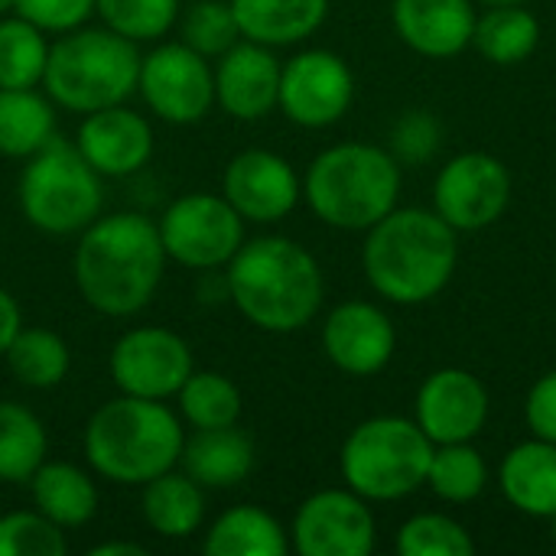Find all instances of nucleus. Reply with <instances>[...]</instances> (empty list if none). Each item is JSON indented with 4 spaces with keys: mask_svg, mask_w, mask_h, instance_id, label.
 Instances as JSON below:
<instances>
[{
    "mask_svg": "<svg viewBox=\"0 0 556 556\" xmlns=\"http://www.w3.org/2000/svg\"><path fill=\"white\" fill-rule=\"evenodd\" d=\"M179 417L150 397L121 394L101 404L85 427V456L114 485H147L182 456Z\"/></svg>",
    "mask_w": 556,
    "mask_h": 556,
    "instance_id": "4",
    "label": "nucleus"
},
{
    "mask_svg": "<svg viewBox=\"0 0 556 556\" xmlns=\"http://www.w3.org/2000/svg\"><path fill=\"white\" fill-rule=\"evenodd\" d=\"M241 39L231 3L225 0H199L182 16V42L202 52L205 59L225 55Z\"/></svg>",
    "mask_w": 556,
    "mask_h": 556,
    "instance_id": "36",
    "label": "nucleus"
},
{
    "mask_svg": "<svg viewBox=\"0 0 556 556\" xmlns=\"http://www.w3.org/2000/svg\"><path fill=\"white\" fill-rule=\"evenodd\" d=\"M482 3H489V7H508V3H525V0H482Z\"/></svg>",
    "mask_w": 556,
    "mask_h": 556,
    "instance_id": "43",
    "label": "nucleus"
},
{
    "mask_svg": "<svg viewBox=\"0 0 556 556\" xmlns=\"http://www.w3.org/2000/svg\"><path fill=\"white\" fill-rule=\"evenodd\" d=\"M293 547L303 556H368L375 551V515L352 489L316 492L293 518Z\"/></svg>",
    "mask_w": 556,
    "mask_h": 556,
    "instance_id": "14",
    "label": "nucleus"
},
{
    "mask_svg": "<svg viewBox=\"0 0 556 556\" xmlns=\"http://www.w3.org/2000/svg\"><path fill=\"white\" fill-rule=\"evenodd\" d=\"M433 443L417 420L375 417L358 424L339 456L345 485L365 502H397L427 485Z\"/></svg>",
    "mask_w": 556,
    "mask_h": 556,
    "instance_id": "7",
    "label": "nucleus"
},
{
    "mask_svg": "<svg viewBox=\"0 0 556 556\" xmlns=\"http://www.w3.org/2000/svg\"><path fill=\"white\" fill-rule=\"evenodd\" d=\"M401 163L371 143L323 150L303 179V195L319 222L342 231H368L397 208Z\"/></svg>",
    "mask_w": 556,
    "mask_h": 556,
    "instance_id": "5",
    "label": "nucleus"
},
{
    "mask_svg": "<svg viewBox=\"0 0 556 556\" xmlns=\"http://www.w3.org/2000/svg\"><path fill=\"white\" fill-rule=\"evenodd\" d=\"M440 147V124L427 111H410L394 127L397 163H424Z\"/></svg>",
    "mask_w": 556,
    "mask_h": 556,
    "instance_id": "39",
    "label": "nucleus"
},
{
    "mask_svg": "<svg viewBox=\"0 0 556 556\" xmlns=\"http://www.w3.org/2000/svg\"><path fill=\"white\" fill-rule=\"evenodd\" d=\"M143 521L160 538H192L205 521V492L195 479L163 472L143 485Z\"/></svg>",
    "mask_w": 556,
    "mask_h": 556,
    "instance_id": "25",
    "label": "nucleus"
},
{
    "mask_svg": "<svg viewBox=\"0 0 556 556\" xmlns=\"http://www.w3.org/2000/svg\"><path fill=\"white\" fill-rule=\"evenodd\" d=\"M192 375V352L182 336L160 326L124 332L111 349V378L121 394L166 401Z\"/></svg>",
    "mask_w": 556,
    "mask_h": 556,
    "instance_id": "12",
    "label": "nucleus"
},
{
    "mask_svg": "<svg viewBox=\"0 0 556 556\" xmlns=\"http://www.w3.org/2000/svg\"><path fill=\"white\" fill-rule=\"evenodd\" d=\"M485 420H489V391L476 375L463 368H443L420 384L417 424L433 446L469 443L485 430Z\"/></svg>",
    "mask_w": 556,
    "mask_h": 556,
    "instance_id": "16",
    "label": "nucleus"
},
{
    "mask_svg": "<svg viewBox=\"0 0 556 556\" xmlns=\"http://www.w3.org/2000/svg\"><path fill=\"white\" fill-rule=\"evenodd\" d=\"M300 179L293 166L270 150L238 153L222 176V195L235 205L244 222H280L300 202Z\"/></svg>",
    "mask_w": 556,
    "mask_h": 556,
    "instance_id": "15",
    "label": "nucleus"
},
{
    "mask_svg": "<svg viewBox=\"0 0 556 556\" xmlns=\"http://www.w3.org/2000/svg\"><path fill=\"white\" fill-rule=\"evenodd\" d=\"M498 485L518 511H525L531 518H554L556 443L534 437V440L515 446L502 463Z\"/></svg>",
    "mask_w": 556,
    "mask_h": 556,
    "instance_id": "22",
    "label": "nucleus"
},
{
    "mask_svg": "<svg viewBox=\"0 0 556 556\" xmlns=\"http://www.w3.org/2000/svg\"><path fill=\"white\" fill-rule=\"evenodd\" d=\"M244 39L261 46H293L313 36L326 13L329 0H228Z\"/></svg>",
    "mask_w": 556,
    "mask_h": 556,
    "instance_id": "23",
    "label": "nucleus"
},
{
    "mask_svg": "<svg viewBox=\"0 0 556 556\" xmlns=\"http://www.w3.org/2000/svg\"><path fill=\"white\" fill-rule=\"evenodd\" d=\"M94 10L108 29L134 42H147L169 33L179 16V0H94Z\"/></svg>",
    "mask_w": 556,
    "mask_h": 556,
    "instance_id": "34",
    "label": "nucleus"
},
{
    "mask_svg": "<svg viewBox=\"0 0 556 556\" xmlns=\"http://www.w3.org/2000/svg\"><path fill=\"white\" fill-rule=\"evenodd\" d=\"M68 541L55 521L39 511H13L0 518V556H65Z\"/></svg>",
    "mask_w": 556,
    "mask_h": 556,
    "instance_id": "37",
    "label": "nucleus"
},
{
    "mask_svg": "<svg viewBox=\"0 0 556 556\" xmlns=\"http://www.w3.org/2000/svg\"><path fill=\"white\" fill-rule=\"evenodd\" d=\"M33 505L39 515L55 521L59 528H81L98 511V489L72 463H42L33 479Z\"/></svg>",
    "mask_w": 556,
    "mask_h": 556,
    "instance_id": "24",
    "label": "nucleus"
},
{
    "mask_svg": "<svg viewBox=\"0 0 556 556\" xmlns=\"http://www.w3.org/2000/svg\"><path fill=\"white\" fill-rule=\"evenodd\" d=\"M182 469L202 489H235L254 469V443L238 427L195 430L192 440L182 443Z\"/></svg>",
    "mask_w": 556,
    "mask_h": 556,
    "instance_id": "21",
    "label": "nucleus"
},
{
    "mask_svg": "<svg viewBox=\"0 0 556 556\" xmlns=\"http://www.w3.org/2000/svg\"><path fill=\"white\" fill-rule=\"evenodd\" d=\"M13 7H16V0H0V16H3V13H10Z\"/></svg>",
    "mask_w": 556,
    "mask_h": 556,
    "instance_id": "44",
    "label": "nucleus"
},
{
    "mask_svg": "<svg viewBox=\"0 0 556 556\" xmlns=\"http://www.w3.org/2000/svg\"><path fill=\"white\" fill-rule=\"evenodd\" d=\"M551 521H554V541H556V515H554V518H551Z\"/></svg>",
    "mask_w": 556,
    "mask_h": 556,
    "instance_id": "45",
    "label": "nucleus"
},
{
    "mask_svg": "<svg viewBox=\"0 0 556 556\" xmlns=\"http://www.w3.org/2000/svg\"><path fill=\"white\" fill-rule=\"evenodd\" d=\"M91 556H143L147 551L134 541H111V544H98L88 551Z\"/></svg>",
    "mask_w": 556,
    "mask_h": 556,
    "instance_id": "42",
    "label": "nucleus"
},
{
    "mask_svg": "<svg viewBox=\"0 0 556 556\" xmlns=\"http://www.w3.org/2000/svg\"><path fill=\"white\" fill-rule=\"evenodd\" d=\"M176 397H179L182 417L195 430L235 427L241 417V391L231 378L218 371H192Z\"/></svg>",
    "mask_w": 556,
    "mask_h": 556,
    "instance_id": "32",
    "label": "nucleus"
},
{
    "mask_svg": "<svg viewBox=\"0 0 556 556\" xmlns=\"http://www.w3.org/2000/svg\"><path fill=\"white\" fill-rule=\"evenodd\" d=\"M78 153L101 176H130L153 156V130L147 117L124 104L91 111L78 127Z\"/></svg>",
    "mask_w": 556,
    "mask_h": 556,
    "instance_id": "19",
    "label": "nucleus"
},
{
    "mask_svg": "<svg viewBox=\"0 0 556 556\" xmlns=\"http://www.w3.org/2000/svg\"><path fill=\"white\" fill-rule=\"evenodd\" d=\"M166 251L160 228L140 212L98 215L75 248V283L85 303L104 316L140 313L160 280Z\"/></svg>",
    "mask_w": 556,
    "mask_h": 556,
    "instance_id": "1",
    "label": "nucleus"
},
{
    "mask_svg": "<svg viewBox=\"0 0 556 556\" xmlns=\"http://www.w3.org/2000/svg\"><path fill=\"white\" fill-rule=\"evenodd\" d=\"M225 267L228 296L264 332H296L323 306L326 283L319 261L290 238H254Z\"/></svg>",
    "mask_w": 556,
    "mask_h": 556,
    "instance_id": "2",
    "label": "nucleus"
},
{
    "mask_svg": "<svg viewBox=\"0 0 556 556\" xmlns=\"http://www.w3.org/2000/svg\"><path fill=\"white\" fill-rule=\"evenodd\" d=\"M140 52L134 39L114 29H68L49 46L42 85L49 98L68 111L91 114L124 104L137 88Z\"/></svg>",
    "mask_w": 556,
    "mask_h": 556,
    "instance_id": "6",
    "label": "nucleus"
},
{
    "mask_svg": "<svg viewBox=\"0 0 556 556\" xmlns=\"http://www.w3.org/2000/svg\"><path fill=\"white\" fill-rule=\"evenodd\" d=\"M525 417H528V427L538 440L556 443V368L547 371L531 388L528 404H525Z\"/></svg>",
    "mask_w": 556,
    "mask_h": 556,
    "instance_id": "40",
    "label": "nucleus"
},
{
    "mask_svg": "<svg viewBox=\"0 0 556 556\" xmlns=\"http://www.w3.org/2000/svg\"><path fill=\"white\" fill-rule=\"evenodd\" d=\"M137 88L166 124H199L215 104V72L186 42H166L143 55Z\"/></svg>",
    "mask_w": 556,
    "mask_h": 556,
    "instance_id": "10",
    "label": "nucleus"
},
{
    "mask_svg": "<svg viewBox=\"0 0 556 556\" xmlns=\"http://www.w3.org/2000/svg\"><path fill=\"white\" fill-rule=\"evenodd\" d=\"M355 78L342 55L329 49H306L280 68L277 108L300 127H329L352 108Z\"/></svg>",
    "mask_w": 556,
    "mask_h": 556,
    "instance_id": "13",
    "label": "nucleus"
},
{
    "mask_svg": "<svg viewBox=\"0 0 556 556\" xmlns=\"http://www.w3.org/2000/svg\"><path fill=\"white\" fill-rule=\"evenodd\" d=\"M511 202V173L492 153H463L450 160L433 186L437 215L456 231L495 225Z\"/></svg>",
    "mask_w": 556,
    "mask_h": 556,
    "instance_id": "11",
    "label": "nucleus"
},
{
    "mask_svg": "<svg viewBox=\"0 0 556 556\" xmlns=\"http://www.w3.org/2000/svg\"><path fill=\"white\" fill-rule=\"evenodd\" d=\"M541 39V23L521 3L492 7L485 16L476 20L472 46L495 65H518L525 62Z\"/></svg>",
    "mask_w": 556,
    "mask_h": 556,
    "instance_id": "29",
    "label": "nucleus"
},
{
    "mask_svg": "<svg viewBox=\"0 0 556 556\" xmlns=\"http://www.w3.org/2000/svg\"><path fill=\"white\" fill-rule=\"evenodd\" d=\"M156 228L166 257L192 270L225 267L244 244V218L225 195L212 192H189L176 199Z\"/></svg>",
    "mask_w": 556,
    "mask_h": 556,
    "instance_id": "9",
    "label": "nucleus"
},
{
    "mask_svg": "<svg viewBox=\"0 0 556 556\" xmlns=\"http://www.w3.org/2000/svg\"><path fill=\"white\" fill-rule=\"evenodd\" d=\"M13 13L42 33H68L94 13V0H16Z\"/></svg>",
    "mask_w": 556,
    "mask_h": 556,
    "instance_id": "38",
    "label": "nucleus"
},
{
    "mask_svg": "<svg viewBox=\"0 0 556 556\" xmlns=\"http://www.w3.org/2000/svg\"><path fill=\"white\" fill-rule=\"evenodd\" d=\"M485 482H489L485 459L469 443H443V446H433L427 485L443 502L466 505V502H472V498H479L485 492Z\"/></svg>",
    "mask_w": 556,
    "mask_h": 556,
    "instance_id": "33",
    "label": "nucleus"
},
{
    "mask_svg": "<svg viewBox=\"0 0 556 556\" xmlns=\"http://www.w3.org/2000/svg\"><path fill=\"white\" fill-rule=\"evenodd\" d=\"M49 42L23 16L0 20V88H36L46 75Z\"/></svg>",
    "mask_w": 556,
    "mask_h": 556,
    "instance_id": "31",
    "label": "nucleus"
},
{
    "mask_svg": "<svg viewBox=\"0 0 556 556\" xmlns=\"http://www.w3.org/2000/svg\"><path fill=\"white\" fill-rule=\"evenodd\" d=\"M101 173L75 143L52 137L29 156L20 176V208L33 228L46 235H78L101 215Z\"/></svg>",
    "mask_w": 556,
    "mask_h": 556,
    "instance_id": "8",
    "label": "nucleus"
},
{
    "mask_svg": "<svg viewBox=\"0 0 556 556\" xmlns=\"http://www.w3.org/2000/svg\"><path fill=\"white\" fill-rule=\"evenodd\" d=\"M401 556H472L476 541L446 515H417L397 531Z\"/></svg>",
    "mask_w": 556,
    "mask_h": 556,
    "instance_id": "35",
    "label": "nucleus"
},
{
    "mask_svg": "<svg viewBox=\"0 0 556 556\" xmlns=\"http://www.w3.org/2000/svg\"><path fill=\"white\" fill-rule=\"evenodd\" d=\"M208 556H283L287 534L274 515L254 505L228 508L212 528L202 544Z\"/></svg>",
    "mask_w": 556,
    "mask_h": 556,
    "instance_id": "26",
    "label": "nucleus"
},
{
    "mask_svg": "<svg viewBox=\"0 0 556 556\" xmlns=\"http://www.w3.org/2000/svg\"><path fill=\"white\" fill-rule=\"evenodd\" d=\"M391 20L397 36L420 55L450 59L472 42V0H394Z\"/></svg>",
    "mask_w": 556,
    "mask_h": 556,
    "instance_id": "20",
    "label": "nucleus"
},
{
    "mask_svg": "<svg viewBox=\"0 0 556 556\" xmlns=\"http://www.w3.org/2000/svg\"><path fill=\"white\" fill-rule=\"evenodd\" d=\"M3 358L10 365V375L36 391L62 384V378L72 368L65 339L49 329H20L10 349L3 352Z\"/></svg>",
    "mask_w": 556,
    "mask_h": 556,
    "instance_id": "30",
    "label": "nucleus"
},
{
    "mask_svg": "<svg viewBox=\"0 0 556 556\" xmlns=\"http://www.w3.org/2000/svg\"><path fill=\"white\" fill-rule=\"evenodd\" d=\"M23 329V316H20V306L16 300L0 287V355L10 349V342L16 339V332Z\"/></svg>",
    "mask_w": 556,
    "mask_h": 556,
    "instance_id": "41",
    "label": "nucleus"
},
{
    "mask_svg": "<svg viewBox=\"0 0 556 556\" xmlns=\"http://www.w3.org/2000/svg\"><path fill=\"white\" fill-rule=\"evenodd\" d=\"M46 427L42 420L13 401H0V482L23 485L46 463Z\"/></svg>",
    "mask_w": 556,
    "mask_h": 556,
    "instance_id": "28",
    "label": "nucleus"
},
{
    "mask_svg": "<svg viewBox=\"0 0 556 556\" xmlns=\"http://www.w3.org/2000/svg\"><path fill=\"white\" fill-rule=\"evenodd\" d=\"M397 345L394 323L371 303L352 300L329 313L323 326V349L329 362L355 378L378 375Z\"/></svg>",
    "mask_w": 556,
    "mask_h": 556,
    "instance_id": "17",
    "label": "nucleus"
},
{
    "mask_svg": "<svg viewBox=\"0 0 556 556\" xmlns=\"http://www.w3.org/2000/svg\"><path fill=\"white\" fill-rule=\"evenodd\" d=\"M456 228L427 208H394L368 228L362 251L368 283L391 303L417 306L446 290L456 274Z\"/></svg>",
    "mask_w": 556,
    "mask_h": 556,
    "instance_id": "3",
    "label": "nucleus"
},
{
    "mask_svg": "<svg viewBox=\"0 0 556 556\" xmlns=\"http://www.w3.org/2000/svg\"><path fill=\"white\" fill-rule=\"evenodd\" d=\"M215 68V101L238 121H261L280 98V62L270 46L238 39Z\"/></svg>",
    "mask_w": 556,
    "mask_h": 556,
    "instance_id": "18",
    "label": "nucleus"
},
{
    "mask_svg": "<svg viewBox=\"0 0 556 556\" xmlns=\"http://www.w3.org/2000/svg\"><path fill=\"white\" fill-rule=\"evenodd\" d=\"M55 137L52 104L33 88H0V153L23 160Z\"/></svg>",
    "mask_w": 556,
    "mask_h": 556,
    "instance_id": "27",
    "label": "nucleus"
}]
</instances>
